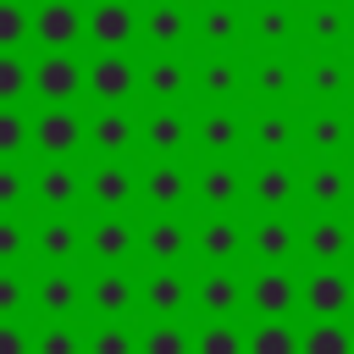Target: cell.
<instances>
[{"label": "cell", "instance_id": "obj_1", "mask_svg": "<svg viewBox=\"0 0 354 354\" xmlns=\"http://www.w3.org/2000/svg\"><path fill=\"white\" fill-rule=\"evenodd\" d=\"M299 304H304L315 321H337V315L354 304V282H348L337 266H321V271H310V277H304Z\"/></svg>", "mask_w": 354, "mask_h": 354}, {"label": "cell", "instance_id": "obj_2", "mask_svg": "<svg viewBox=\"0 0 354 354\" xmlns=\"http://www.w3.org/2000/svg\"><path fill=\"white\" fill-rule=\"evenodd\" d=\"M133 83H138V72H133V61H127L122 50H105V55L83 72V88H88L94 100H105V105H122V100L133 94Z\"/></svg>", "mask_w": 354, "mask_h": 354}, {"label": "cell", "instance_id": "obj_3", "mask_svg": "<svg viewBox=\"0 0 354 354\" xmlns=\"http://www.w3.org/2000/svg\"><path fill=\"white\" fill-rule=\"evenodd\" d=\"M33 88H39L50 105H66L72 94H83V66H77L66 50H50V55L33 66Z\"/></svg>", "mask_w": 354, "mask_h": 354}, {"label": "cell", "instance_id": "obj_4", "mask_svg": "<svg viewBox=\"0 0 354 354\" xmlns=\"http://www.w3.org/2000/svg\"><path fill=\"white\" fill-rule=\"evenodd\" d=\"M249 304L260 310V321H282V315L299 304V282H293L282 266H266V271L249 282Z\"/></svg>", "mask_w": 354, "mask_h": 354}, {"label": "cell", "instance_id": "obj_5", "mask_svg": "<svg viewBox=\"0 0 354 354\" xmlns=\"http://www.w3.org/2000/svg\"><path fill=\"white\" fill-rule=\"evenodd\" d=\"M133 28H138V17H133L127 0H100V6L83 17V33H88L100 50H122V44L133 39Z\"/></svg>", "mask_w": 354, "mask_h": 354}, {"label": "cell", "instance_id": "obj_6", "mask_svg": "<svg viewBox=\"0 0 354 354\" xmlns=\"http://www.w3.org/2000/svg\"><path fill=\"white\" fill-rule=\"evenodd\" d=\"M33 138H39V149H44V155H55V160H61V155H72V149L83 144V122H77L66 105H50V111L33 122Z\"/></svg>", "mask_w": 354, "mask_h": 354}, {"label": "cell", "instance_id": "obj_7", "mask_svg": "<svg viewBox=\"0 0 354 354\" xmlns=\"http://www.w3.org/2000/svg\"><path fill=\"white\" fill-rule=\"evenodd\" d=\"M33 33H39V44L66 50V44H77L83 17H77V6H72V0H44V6H39V17H33Z\"/></svg>", "mask_w": 354, "mask_h": 354}, {"label": "cell", "instance_id": "obj_8", "mask_svg": "<svg viewBox=\"0 0 354 354\" xmlns=\"http://www.w3.org/2000/svg\"><path fill=\"white\" fill-rule=\"evenodd\" d=\"M304 249H310L321 266H337V260L354 249V232H348L343 221H332V216H326V221H310V232H304Z\"/></svg>", "mask_w": 354, "mask_h": 354}, {"label": "cell", "instance_id": "obj_9", "mask_svg": "<svg viewBox=\"0 0 354 354\" xmlns=\"http://www.w3.org/2000/svg\"><path fill=\"white\" fill-rule=\"evenodd\" d=\"M194 299H199V310H205V315H232V310L243 304V282H238L232 271H210V277L199 282V293H194Z\"/></svg>", "mask_w": 354, "mask_h": 354}, {"label": "cell", "instance_id": "obj_10", "mask_svg": "<svg viewBox=\"0 0 354 354\" xmlns=\"http://www.w3.org/2000/svg\"><path fill=\"white\" fill-rule=\"evenodd\" d=\"M88 249H94L105 266H116V260H127V254H133V227H127L122 216H111V221H100V227L88 232Z\"/></svg>", "mask_w": 354, "mask_h": 354}, {"label": "cell", "instance_id": "obj_11", "mask_svg": "<svg viewBox=\"0 0 354 354\" xmlns=\"http://www.w3.org/2000/svg\"><path fill=\"white\" fill-rule=\"evenodd\" d=\"M88 304H94L100 315H122V310H133V282H127L122 271H100L94 288H88Z\"/></svg>", "mask_w": 354, "mask_h": 354}, {"label": "cell", "instance_id": "obj_12", "mask_svg": "<svg viewBox=\"0 0 354 354\" xmlns=\"http://www.w3.org/2000/svg\"><path fill=\"white\" fill-rule=\"evenodd\" d=\"M144 304H149L155 315H177V310L188 304V282H183L177 271H155V277L144 282Z\"/></svg>", "mask_w": 354, "mask_h": 354}, {"label": "cell", "instance_id": "obj_13", "mask_svg": "<svg viewBox=\"0 0 354 354\" xmlns=\"http://www.w3.org/2000/svg\"><path fill=\"white\" fill-rule=\"evenodd\" d=\"M88 199L105 205V210L127 205V199H133V171H122V166H100V171L88 177Z\"/></svg>", "mask_w": 354, "mask_h": 354}, {"label": "cell", "instance_id": "obj_14", "mask_svg": "<svg viewBox=\"0 0 354 354\" xmlns=\"http://www.w3.org/2000/svg\"><path fill=\"white\" fill-rule=\"evenodd\" d=\"M299 354H354V332L343 321H315L299 337Z\"/></svg>", "mask_w": 354, "mask_h": 354}, {"label": "cell", "instance_id": "obj_15", "mask_svg": "<svg viewBox=\"0 0 354 354\" xmlns=\"http://www.w3.org/2000/svg\"><path fill=\"white\" fill-rule=\"evenodd\" d=\"M183 28H188V17H183V6H177V0H155V6H149V17H144L149 44H177V39H183Z\"/></svg>", "mask_w": 354, "mask_h": 354}, {"label": "cell", "instance_id": "obj_16", "mask_svg": "<svg viewBox=\"0 0 354 354\" xmlns=\"http://www.w3.org/2000/svg\"><path fill=\"white\" fill-rule=\"evenodd\" d=\"M88 138H94L105 155H122V149L133 144V122H127V111H116V105H111V111H100V116H94V127H88Z\"/></svg>", "mask_w": 354, "mask_h": 354}, {"label": "cell", "instance_id": "obj_17", "mask_svg": "<svg viewBox=\"0 0 354 354\" xmlns=\"http://www.w3.org/2000/svg\"><path fill=\"white\" fill-rule=\"evenodd\" d=\"M144 249L160 260V266H171L183 249H188V232H183V221H171V216H160V221H149V232H144Z\"/></svg>", "mask_w": 354, "mask_h": 354}, {"label": "cell", "instance_id": "obj_18", "mask_svg": "<svg viewBox=\"0 0 354 354\" xmlns=\"http://www.w3.org/2000/svg\"><path fill=\"white\" fill-rule=\"evenodd\" d=\"M238 249H243V232H238L232 221H205V227H199V254H205V260L227 266Z\"/></svg>", "mask_w": 354, "mask_h": 354}, {"label": "cell", "instance_id": "obj_19", "mask_svg": "<svg viewBox=\"0 0 354 354\" xmlns=\"http://www.w3.org/2000/svg\"><path fill=\"white\" fill-rule=\"evenodd\" d=\"M254 254H260L266 266L288 260V254H293V227H288V221H277V216H271V221H260V227H254Z\"/></svg>", "mask_w": 354, "mask_h": 354}, {"label": "cell", "instance_id": "obj_20", "mask_svg": "<svg viewBox=\"0 0 354 354\" xmlns=\"http://www.w3.org/2000/svg\"><path fill=\"white\" fill-rule=\"evenodd\" d=\"M249 354H299V332L288 321H260L249 332Z\"/></svg>", "mask_w": 354, "mask_h": 354}, {"label": "cell", "instance_id": "obj_21", "mask_svg": "<svg viewBox=\"0 0 354 354\" xmlns=\"http://www.w3.org/2000/svg\"><path fill=\"white\" fill-rule=\"evenodd\" d=\"M77 194H83V183H77V171H72V166H50V171L39 177V199H44V205H55V210H61V205H72Z\"/></svg>", "mask_w": 354, "mask_h": 354}, {"label": "cell", "instance_id": "obj_22", "mask_svg": "<svg viewBox=\"0 0 354 354\" xmlns=\"http://www.w3.org/2000/svg\"><path fill=\"white\" fill-rule=\"evenodd\" d=\"M254 199L271 205V210L288 205V199H293V171H288V166H260V177H254Z\"/></svg>", "mask_w": 354, "mask_h": 354}, {"label": "cell", "instance_id": "obj_23", "mask_svg": "<svg viewBox=\"0 0 354 354\" xmlns=\"http://www.w3.org/2000/svg\"><path fill=\"white\" fill-rule=\"evenodd\" d=\"M39 304H44L50 315H66V310H77V282H72L66 271H50V277L39 282Z\"/></svg>", "mask_w": 354, "mask_h": 354}, {"label": "cell", "instance_id": "obj_24", "mask_svg": "<svg viewBox=\"0 0 354 354\" xmlns=\"http://www.w3.org/2000/svg\"><path fill=\"white\" fill-rule=\"evenodd\" d=\"M144 194H149V205H177V199L188 194V177H183L177 166H155L149 183H144Z\"/></svg>", "mask_w": 354, "mask_h": 354}, {"label": "cell", "instance_id": "obj_25", "mask_svg": "<svg viewBox=\"0 0 354 354\" xmlns=\"http://www.w3.org/2000/svg\"><path fill=\"white\" fill-rule=\"evenodd\" d=\"M194 354H249V343H243V332H232L227 321H216V326H205L194 337Z\"/></svg>", "mask_w": 354, "mask_h": 354}, {"label": "cell", "instance_id": "obj_26", "mask_svg": "<svg viewBox=\"0 0 354 354\" xmlns=\"http://www.w3.org/2000/svg\"><path fill=\"white\" fill-rule=\"evenodd\" d=\"M39 249H44V260H72L77 227H72V221H44V227H39Z\"/></svg>", "mask_w": 354, "mask_h": 354}, {"label": "cell", "instance_id": "obj_27", "mask_svg": "<svg viewBox=\"0 0 354 354\" xmlns=\"http://www.w3.org/2000/svg\"><path fill=\"white\" fill-rule=\"evenodd\" d=\"M199 199H205V205H232V199H238V171L210 166V171L199 177Z\"/></svg>", "mask_w": 354, "mask_h": 354}, {"label": "cell", "instance_id": "obj_28", "mask_svg": "<svg viewBox=\"0 0 354 354\" xmlns=\"http://www.w3.org/2000/svg\"><path fill=\"white\" fill-rule=\"evenodd\" d=\"M144 354H194V343H188V332H183V326L160 321V326H149V332H144Z\"/></svg>", "mask_w": 354, "mask_h": 354}, {"label": "cell", "instance_id": "obj_29", "mask_svg": "<svg viewBox=\"0 0 354 354\" xmlns=\"http://www.w3.org/2000/svg\"><path fill=\"white\" fill-rule=\"evenodd\" d=\"M33 83V72L22 66V55H11V50H0V105H11V100H22V88Z\"/></svg>", "mask_w": 354, "mask_h": 354}, {"label": "cell", "instance_id": "obj_30", "mask_svg": "<svg viewBox=\"0 0 354 354\" xmlns=\"http://www.w3.org/2000/svg\"><path fill=\"white\" fill-rule=\"evenodd\" d=\"M343 194H348V177H343L337 166H315V171H310V199H315V205H337Z\"/></svg>", "mask_w": 354, "mask_h": 354}, {"label": "cell", "instance_id": "obj_31", "mask_svg": "<svg viewBox=\"0 0 354 354\" xmlns=\"http://www.w3.org/2000/svg\"><path fill=\"white\" fill-rule=\"evenodd\" d=\"M177 144H183V116H171V111H155V116H149V149L171 155Z\"/></svg>", "mask_w": 354, "mask_h": 354}, {"label": "cell", "instance_id": "obj_32", "mask_svg": "<svg viewBox=\"0 0 354 354\" xmlns=\"http://www.w3.org/2000/svg\"><path fill=\"white\" fill-rule=\"evenodd\" d=\"M144 83H149V94H160V100H171L183 83H188V72L177 66V61H155L149 72H144Z\"/></svg>", "mask_w": 354, "mask_h": 354}, {"label": "cell", "instance_id": "obj_33", "mask_svg": "<svg viewBox=\"0 0 354 354\" xmlns=\"http://www.w3.org/2000/svg\"><path fill=\"white\" fill-rule=\"evenodd\" d=\"M199 144L205 149H232L238 144V122L232 116H205L199 122Z\"/></svg>", "mask_w": 354, "mask_h": 354}, {"label": "cell", "instance_id": "obj_34", "mask_svg": "<svg viewBox=\"0 0 354 354\" xmlns=\"http://www.w3.org/2000/svg\"><path fill=\"white\" fill-rule=\"evenodd\" d=\"M33 22H28V11L17 6V0H0V50H11V44H22V33H28Z\"/></svg>", "mask_w": 354, "mask_h": 354}, {"label": "cell", "instance_id": "obj_35", "mask_svg": "<svg viewBox=\"0 0 354 354\" xmlns=\"http://www.w3.org/2000/svg\"><path fill=\"white\" fill-rule=\"evenodd\" d=\"M22 138H28V122H22V111L0 105V160H6V155H17V149H22Z\"/></svg>", "mask_w": 354, "mask_h": 354}, {"label": "cell", "instance_id": "obj_36", "mask_svg": "<svg viewBox=\"0 0 354 354\" xmlns=\"http://www.w3.org/2000/svg\"><path fill=\"white\" fill-rule=\"evenodd\" d=\"M199 33H205L210 44H221V39H232V33H238V17H232L227 6H210V11L199 17Z\"/></svg>", "mask_w": 354, "mask_h": 354}, {"label": "cell", "instance_id": "obj_37", "mask_svg": "<svg viewBox=\"0 0 354 354\" xmlns=\"http://www.w3.org/2000/svg\"><path fill=\"white\" fill-rule=\"evenodd\" d=\"M88 354H133V332H122V326H100V332L88 337Z\"/></svg>", "mask_w": 354, "mask_h": 354}, {"label": "cell", "instance_id": "obj_38", "mask_svg": "<svg viewBox=\"0 0 354 354\" xmlns=\"http://www.w3.org/2000/svg\"><path fill=\"white\" fill-rule=\"evenodd\" d=\"M33 354H83V343H77V332H66V326H50V332H39Z\"/></svg>", "mask_w": 354, "mask_h": 354}, {"label": "cell", "instance_id": "obj_39", "mask_svg": "<svg viewBox=\"0 0 354 354\" xmlns=\"http://www.w3.org/2000/svg\"><path fill=\"white\" fill-rule=\"evenodd\" d=\"M337 138H343V122L337 116H315L310 122V144L315 149H337Z\"/></svg>", "mask_w": 354, "mask_h": 354}, {"label": "cell", "instance_id": "obj_40", "mask_svg": "<svg viewBox=\"0 0 354 354\" xmlns=\"http://www.w3.org/2000/svg\"><path fill=\"white\" fill-rule=\"evenodd\" d=\"M17 254H22V221L0 216V266H11Z\"/></svg>", "mask_w": 354, "mask_h": 354}, {"label": "cell", "instance_id": "obj_41", "mask_svg": "<svg viewBox=\"0 0 354 354\" xmlns=\"http://www.w3.org/2000/svg\"><path fill=\"white\" fill-rule=\"evenodd\" d=\"M199 83H205V88H210V94H227V88H232V83H238V72H232V66H227V61H216V66H205V72H199Z\"/></svg>", "mask_w": 354, "mask_h": 354}, {"label": "cell", "instance_id": "obj_42", "mask_svg": "<svg viewBox=\"0 0 354 354\" xmlns=\"http://www.w3.org/2000/svg\"><path fill=\"white\" fill-rule=\"evenodd\" d=\"M22 310V277L17 271H0V315Z\"/></svg>", "mask_w": 354, "mask_h": 354}, {"label": "cell", "instance_id": "obj_43", "mask_svg": "<svg viewBox=\"0 0 354 354\" xmlns=\"http://www.w3.org/2000/svg\"><path fill=\"white\" fill-rule=\"evenodd\" d=\"M282 33H288V11L282 6H266L260 11V39H282Z\"/></svg>", "mask_w": 354, "mask_h": 354}, {"label": "cell", "instance_id": "obj_44", "mask_svg": "<svg viewBox=\"0 0 354 354\" xmlns=\"http://www.w3.org/2000/svg\"><path fill=\"white\" fill-rule=\"evenodd\" d=\"M22 199V171H11V166H0V210H11Z\"/></svg>", "mask_w": 354, "mask_h": 354}, {"label": "cell", "instance_id": "obj_45", "mask_svg": "<svg viewBox=\"0 0 354 354\" xmlns=\"http://www.w3.org/2000/svg\"><path fill=\"white\" fill-rule=\"evenodd\" d=\"M260 144H266V149H282V144H288V122H282V116H266V122H260Z\"/></svg>", "mask_w": 354, "mask_h": 354}, {"label": "cell", "instance_id": "obj_46", "mask_svg": "<svg viewBox=\"0 0 354 354\" xmlns=\"http://www.w3.org/2000/svg\"><path fill=\"white\" fill-rule=\"evenodd\" d=\"M310 83H315V88H321V94H332V88H337V83H343V66H332V61H321V66H315V72H310Z\"/></svg>", "mask_w": 354, "mask_h": 354}, {"label": "cell", "instance_id": "obj_47", "mask_svg": "<svg viewBox=\"0 0 354 354\" xmlns=\"http://www.w3.org/2000/svg\"><path fill=\"white\" fill-rule=\"evenodd\" d=\"M0 354H28V337H22V326L0 321Z\"/></svg>", "mask_w": 354, "mask_h": 354}, {"label": "cell", "instance_id": "obj_48", "mask_svg": "<svg viewBox=\"0 0 354 354\" xmlns=\"http://www.w3.org/2000/svg\"><path fill=\"white\" fill-rule=\"evenodd\" d=\"M310 28H315L321 39H337V28H343V17H337V11L326 6V11H315V17H310Z\"/></svg>", "mask_w": 354, "mask_h": 354}, {"label": "cell", "instance_id": "obj_49", "mask_svg": "<svg viewBox=\"0 0 354 354\" xmlns=\"http://www.w3.org/2000/svg\"><path fill=\"white\" fill-rule=\"evenodd\" d=\"M282 83H288V72H282L277 61H271V66H260V88H282Z\"/></svg>", "mask_w": 354, "mask_h": 354}]
</instances>
